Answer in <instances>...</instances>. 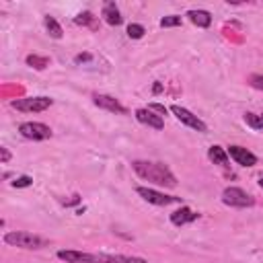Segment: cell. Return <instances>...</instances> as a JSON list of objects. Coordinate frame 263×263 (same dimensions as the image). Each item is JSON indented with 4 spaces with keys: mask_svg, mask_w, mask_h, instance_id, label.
Returning <instances> with one entry per match:
<instances>
[{
    "mask_svg": "<svg viewBox=\"0 0 263 263\" xmlns=\"http://www.w3.org/2000/svg\"><path fill=\"white\" fill-rule=\"evenodd\" d=\"M132 168L138 177H142L148 183H154L158 187H177V177L171 173V168L162 162L152 160H132Z\"/></svg>",
    "mask_w": 263,
    "mask_h": 263,
    "instance_id": "6da1fadb",
    "label": "cell"
},
{
    "mask_svg": "<svg viewBox=\"0 0 263 263\" xmlns=\"http://www.w3.org/2000/svg\"><path fill=\"white\" fill-rule=\"evenodd\" d=\"M4 242L10 247H18V249H41L47 245L45 238L33 234V232H25V230H10L4 234Z\"/></svg>",
    "mask_w": 263,
    "mask_h": 263,
    "instance_id": "7a4b0ae2",
    "label": "cell"
},
{
    "mask_svg": "<svg viewBox=\"0 0 263 263\" xmlns=\"http://www.w3.org/2000/svg\"><path fill=\"white\" fill-rule=\"evenodd\" d=\"M55 255H58V259H62L66 263H113L111 255L84 253V251H76V249H62Z\"/></svg>",
    "mask_w": 263,
    "mask_h": 263,
    "instance_id": "3957f363",
    "label": "cell"
},
{
    "mask_svg": "<svg viewBox=\"0 0 263 263\" xmlns=\"http://www.w3.org/2000/svg\"><path fill=\"white\" fill-rule=\"evenodd\" d=\"M51 103L53 101L49 97H25V99H14L10 105H12V109L23 111V113H41V111L49 109Z\"/></svg>",
    "mask_w": 263,
    "mask_h": 263,
    "instance_id": "277c9868",
    "label": "cell"
},
{
    "mask_svg": "<svg viewBox=\"0 0 263 263\" xmlns=\"http://www.w3.org/2000/svg\"><path fill=\"white\" fill-rule=\"evenodd\" d=\"M222 201L226 205H230V208H251L255 203L253 195H249L240 187H226L222 191Z\"/></svg>",
    "mask_w": 263,
    "mask_h": 263,
    "instance_id": "5b68a950",
    "label": "cell"
},
{
    "mask_svg": "<svg viewBox=\"0 0 263 263\" xmlns=\"http://www.w3.org/2000/svg\"><path fill=\"white\" fill-rule=\"evenodd\" d=\"M171 113L183 123V125H187V127H191V129H195V132H199V134H205L208 132V125H205V121H201L197 115H193L189 109H185V107H181V105H171Z\"/></svg>",
    "mask_w": 263,
    "mask_h": 263,
    "instance_id": "8992f818",
    "label": "cell"
},
{
    "mask_svg": "<svg viewBox=\"0 0 263 263\" xmlns=\"http://www.w3.org/2000/svg\"><path fill=\"white\" fill-rule=\"evenodd\" d=\"M18 132L23 138L27 140H47L51 138V127L45 125V123H39V121H25L18 125Z\"/></svg>",
    "mask_w": 263,
    "mask_h": 263,
    "instance_id": "52a82bcc",
    "label": "cell"
},
{
    "mask_svg": "<svg viewBox=\"0 0 263 263\" xmlns=\"http://www.w3.org/2000/svg\"><path fill=\"white\" fill-rule=\"evenodd\" d=\"M136 191H138V195H140L144 201H148V203H152V205H171V203H179V201H181V197L166 195V193L156 191V189H150V187H138Z\"/></svg>",
    "mask_w": 263,
    "mask_h": 263,
    "instance_id": "ba28073f",
    "label": "cell"
},
{
    "mask_svg": "<svg viewBox=\"0 0 263 263\" xmlns=\"http://www.w3.org/2000/svg\"><path fill=\"white\" fill-rule=\"evenodd\" d=\"M92 103L97 105V107H101V109H105V111H109V113H115V115H127L129 111H127V107H123L115 97H111V95H101V92H95L92 95Z\"/></svg>",
    "mask_w": 263,
    "mask_h": 263,
    "instance_id": "9c48e42d",
    "label": "cell"
},
{
    "mask_svg": "<svg viewBox=\"0 0 263 263\" xmlns=\"http://www.w3.org/2000/svg\"><path fill=\"white\" fill-rule=\"evenodd\" d=\"M228 156L236 162V164H240V166H255L257 164V156L251 152V150H247V148H242V146H228Z\"/></svg>",
    "mask_w": 263,
    "mask_h": 263,
    "instance_id": "30bf717a",
    "label": "cell"
},
{
    "mask_svg": "<svg viewBox=\"0 0 263 263\" xmlns=\"http://www.w3.org/2000/svg\"><path fill=\"white\" fill-rule=\"evenodd\" d=\"M136 119L140 121V123H144V125H148V127H154V129H162L164 127V119L158 115V113H154L152 109H148V107H140V109H136Z\"/></svg>",
    "mask_w": 263,
    "mask_h": 263,
    "instance_id": "8fae6325",
    "label": "cell"
},
{
    "mask_svg": "<svg viewBox=\"0 0 263 263\" xmlns=\"http://www.w3.org/2000/svg\"><path fill=\"white\" fill-rule=\"evenodd\" d=\"M199 218V214H195L191 208H187V205H181L179 210H175L173 214H171V222L175 224V226H185V224H191V222H195Z\"/></svg>",
    "mask_w": 263,
    "mask_h": 263,
    "instance_id": "7c38bea8",
    "label": "cell"
},
{
    "mask_svg": "<svg viewBox=\"0 0 263 263\" xmlns=\"http://www.w3.org/2000/svg\"><path fill=\"white\" fill-rule=\"evenodd\" d=\"M187 18H189L195 27H201V29H208V27L212 25V14H210L208 10H203V8H191V10L187 12Z\"/></svg>",
    "mask_w": 263,
    "mask_h": 263,
    "instance_id": "4fadbf2b",
    "label": "cell"
},
{
    "mask_svg": "<svg viewBox=\"0 0 263 263\" xmlns=\"http://www.w3.org/2000/svg\"><path fill=\"white\" fill-rule=\"evenodd\" d=\"M103 18H105L107 25H113V27L121 25V21H123V16H121L119 8L115 6V2H105V6H103Z\"/></svg>",
    "mask_w": 263,
    "mask_h": 263,
    "instance_id": "5bb4252c",
    "label": "cell"
},
{
    "mask_svg": "<svg viewBox=\"0 0 263 263\" xmlns=\"http://www.w3.org/2000/svg\"><path fill=\"white\" fill-rule=\"evenodd\" d=\"M208 158H210L214 164H222V166H226L230 156H228V152H226L222 146L214 144V146H210V148H208Z\"/></svg>",
    "mask_w": 263,
    "mask_h": 263,
    "instance_id": "9a60e30c",
    "label": "cell"
},
{
    "mask_svg": "<svg viewBox=\"0 0 263 263\" xmlns=\"http://www.w3.org/2000/svg\"><path fill=\"white\" fill-rule=\"evenodd\" d=\"M43 23H45V29H47V35L49 37H53V39H60L62 35H64V31H62V27H60V23L53 18V16H45L43 18Z\"/></svg>",
    "mask_w": 263,
    "mask_h": 263,
    "instance_id": "2e32d148",
    "label": "cell"
},
{
    "mask_svg": "<svg viewBox=\"0 0 263 263\" xmlns=\"http://www.w3.org/2000/svg\"><path fill=\"white\" fill-rule=\"evenodd\" d=\"M27 66H31V68H35V70H45L47 66H49V60L45 58V55H37V53H31V55H27Z\"/></svg>",
    "mask_w": 263,
    "mask_h": 263,
    "instance_id": "e0dca14e",
    "label": "cell"
},
{
    "mask_svg": "<svg viewBox=\"0 0 263 263\" xmlns=\"http://www.w3.org/2000/svg\"><path fill=\"white\" fill-rule=\"evenodd\" d=\"M245 123L251 129H263V113H245Z\"/></svg>",
    "mask_w": 263,
    "mask_h": 263,
    "instance_id": "ac0fdd59",
    "label": "cell"
},
{
    "mask_svg": "<svg viewBox=\"0 0 263 263\" xmlns=\"http://www.w3.org/2000/svg\"><path fill=\"white\" fill-rule=\"evenodd\" d=\"M181 23H183V18H181L179 14H166V16H162V18H160V27H162V29L179 27Z\"/></svg>",
    "mask_w": 263,
    "mask_h": 263,
    "instance_id": "d6986e66",
    "label": "cell"
},
{
    "mask_svg": "<svg viewBox=\"0 0 263 263\" xmlns=\"http://www.w3.org/2000/svg\"><path fill=\"white\" fill-rule=\"evenodd\" d=\"M113 263H148L142 257H129V255H111Z\"/></svg>",
    "mask_w": 263,
    "mask_h": 263,
    "instance_id": "ffe728a7",
    "label": "cell"
},
{
    "mask_svg": "<svg viewBox=\"0 0 263 263\" xmlns=\"http://www.w3.org/2000/svg\"><path fill=\"white\" fill-rule=\"evenodd\" d=\"M144 33H146V29H144L142 25H138V23L127 25V37H129V39H140Z\"/></svg>",
    "mask_w": 263,
    "mask_h": 263,
    "instance_id": "44dd1931",
    "label": "cell"
},
{
    "mask_svg": "<svg viewBox=\"0 0 263 263\" xmlns=\"http://www.w3.org/2000/svg\"><path fill=\"white\" fill-rule=\"evenodd\" d=\"M74 23H76V25L86 27V25H92V23H95V16H92V12H88V10H86V12H80V14L74 18Z\"/></svg>",
    "mask_w": 263,
    "mask_h": 263,
    "instance_id": "7402d4cb",
    "label": "cell"
},
{
    "mask_svg": "<svg viewBox=\"0 0 263 263\" xmlns=\"http://www.w3.org/2000/svg\"><path fill=\"white\" fill-rule=\"evenodd\" d=\"M249 84L257 90H263V74H251L249 76Z\"/></svg>",
    "mask_w": 263,
    "mask_h": 263,
    "instance_id": "603a6c76",
    "label": "cell"
},
{
    "mask_svg": "<svg viewBox=\"0 0 263 263\" xmlns=\"http://www.w3.org/2000/svg\"><path fill=\"white\" fill-rule=\"evenodd\" d=\"M33 183V179L29 177V175H23V177H16L14 181H12V187H29Z\"/></svg>",
    "mask_w": 263,
    "mask_h": 263,
    "instance_id": "cb8c5ba5",
    "label": "cell"
},
{
    "mask_svg": "<svg viewBox=\"0 0 263 263\" xmlns=\"http://www.w3.org/2000/svg\"><path fill=\"white\" fill-rule=\"evenodd\" d=\"M148 109H152V111H156L160 117L162 115H166V109H164V105H158V103H152V105H148Z\"/></svg>",
    "mask_w": 263,
    "mask_h": 263,
    "instance_id": "d4e9b609",
    "label": "cell"
},
{
    "mask_svg": "<svg viewBox=\"0 0 263 263\" xmlns=\"http://www.w3.org/2000/svg\"><path fill=\"white\" fill-rule=\"evenodd\" d=\"M8 160H10V152H8V148L0 146V162H2V164H6Z\"/></svg>",
    "mask_w": 263,
    "mask_h": 263,
    "instance_id": "484cf974",
    "label": "cell"
},
{
    "mask_svg": "<svg viewBox=\"0 0 263 263\" xmlns=\"http://www.w3.org/2000/svg\"><path fill=\"white\" fill-rule=\"evenodd\" d=\"M88 60H90V55H88V53H80V55H76V58H74V62H76V64H82V62H88Z\"/></svg>",
    "mask_w": 263,
    "mask_h": 263,
    "instance_id": "4316f807",
    "label": "cell"
},
{
    "mask_svg": "<svg viewBox=\"0 0 263 263\" xmlns=\"http://www.w3.org/2000/svg\"><path fill=\"white\" fill-rule=\"evenodd\" d=\"M160 90H162V84H158V82H156V84H154V88H152V92L156 95V92H160Z\"/></svg>",
    "mask_w": 263,
    "mask_h": 263,
    "instance_id": "83f0119b",
    "label": "cell"
},
{
    "mask_svg": "<svg viewBox=\"0 0 263 263\" xmlns=\"http://www.w3.org/2000/svg\"><path fill=\"white\" fill-rule=\"evenodd\" d=\"M259 187H261V189H263V177H261V179H259Z\"/></svg>",
    "mask_w": 263,
    "mask_h": 263,
    "instance_id": "f1b7e54d",
    "label": "cell"
}]
</instances>
